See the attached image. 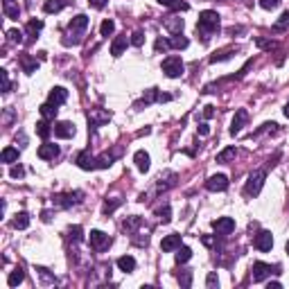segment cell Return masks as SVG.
I'll use <instances>...</instances> for the list:
<instances>
[{
	"label": "cell",
	"instance_id": "cell-29",
	"mask_svg": "<svg viewBox=\"0 0 289 289\" xmlns=\"http://www.w3.org/2000/svg\"><path fill=\"white\" fill-rule=\"evenodd\" d=\"M23 280H25V271L21 269V267H18L16 271L9 273V278H7V285H9V287H18V285L23 283Z\"/></svg>",
	"mask_w": 289,
	"mask_h": 289
},
{
	"label": "cell",
	"instance_id": "cell-17",
	"mask_svg": "<svg viewBox=\"0 0 289 289\" xmlns=\"http://www.w3.org/2000/svg\"><path fill=\"white\" fill-rule=\"evenodd\" d=\"M57 156H59V145H50V142H45V145H41V147H39V158L54 160Z\"/></svg>",
	"mask_w": 289,
	"mask_h": 289
},
{
	"label": "cell",
	"instance_id": "cell-12",
	"mask_svg": "<svg viewBox=\"0 0 289 289\" xmlns=\"http://www.w3.org/2000/svg\"><path fill=\"white\" fill-rule=\"evenodd\" d=\"M75 163L82 167V170H97V156H93L90 152H79Z\"/></svg>",
	"mask_w": 289,
	"mask_h": 289
},
{
	"label": "cell",
	"instance_id": "cell-5",
	"mask_svg": "<svg viewBox=\"0 0 289 289\" xmlns=\"http://www.w3.org/2000/svg\"><path fill=\"white\" fill-rule=\"evenodd\" d=\"M90 248L93 251H97V253H102V251H107L109 246H111V237L107 235V233H102V230H90Z\"/></svg>",
	"mask_w": 289,
	"mask_h": 289
},
{
	"label": "cell",
	"instance_id": "cell-36",
	"mask_svg": "<svg viewBox=\"0 0 289 289\" xmlns=\"http://www.w3.org/2000/svg\"><path fill=\"white\" fill-rule=\"evenodd\" d=\"M237 156V149L235 147H226L222 154H217V163H228V160H233Z\"/></svg>",
	"mask_w": 289,
	"mask_h": 289
},
{
	"label": "cell",
	"instance_id": "cell-31",
	"mask_svg": "<svg viewBox=\"0 0 289 289\" xmlns=\"http://www.w3.org/2000/svg\"><path fill=\"white\" fill-rule=\"evenodd\" d=\"M39 111H41V115L45 120H54V118H57V111H59V109L54 107V104H50V102H45V104H43Z\"/></svg>",
	"mask_w": 289,
	"mask_h": 289
},
{
	"label": "cell",
	"instance_id": "cell-26",
	"mask_svg": "<svg viewBox=\"0 0 289 289\" xmlns=\"http://www.w3.org/2000/svg\"><path fill=\"white\" fill-rule=\"evenodd\" d=\"M174 183H177V174H174V172H167V181L163 183V177L158 178V185H156V192H165L167 188H172V185H174Z\"/></svg>",
	"mask_w": 289,
	"mask_h": 289
},
{
	"label": "cell",
	"instance_id": "cell-33",
	"mask_svg": "<svg viewBox=\"0 0 289 289\" xmlns=\"http://www.w3.org/2000/svg\"><path fill=\"white\" fill-rule=\"evenodd\" d=\"M190 258H192V248L190 246H178L177 248V262L178 265H185Z\"/></svg>",
	"mask_w": 289,
	"mask_h": 289
},
{
	"label": "cell",
	"instance_id": "cell-59",
	"mask_svg": "<svg viewBox=\"0 0 289 289\" xmlns=\"http://www.w3.org/2000/svg\"><path fill=\"white\" fill-rule=\"evenodd\" d=\"M269 289H280V283H269Z\"/></svg>",
	"mask_w": 289,
	"mask_h": 289
},
{
	"label": "cell",
	"instance_id": "cell-49",
	"mask_svg": "<svg viewBox=\"0 0 289 289\" xmlns=\"http://www.w3.org/2000/svg\"><path fill=\"white\" fill-rule=\"evenodd\" d=\"M36 271H39V276H41L45 283H57V278L50 276V273H47V269H43V267H36Z\"/></svg>",
	"mask_w": 289,
	"mask_h": 289
},
{
	"label": "cell",
	"instance_id": "cell-10",
	"mask_svg": "<svg viewBox=\"0 0 289 289\" xmlns=\"http://www.w3.org/2000/svg\"><path fill=\"white\" fill-rule=\"evenodd\" d=\"M246 122H248L246 109H237V111H235V118H233V124H230V136H237V133H240V131L246 127Z\"/></svg>",
	"mask_w": 289,
	"mask_h": 289
},
{
	"label": "cell",
	"instance_id": "cell-46",
	"mask_svg": "<svg viewBox=\"0 0 289 289\" xmlns=\"http://www.w3.org/2000/svg\"><path fill=\"white\" fill-rule=\"evenodd\" d=\"M206 287H208V289H217V287H219V278H217V273H208V278H206Z\"/></svg>",
	"mask_w": 289,
	"mask_h": 289
},
{
	"label": "cell",
	"instance_id": "cell-30",
	"mask_svg": "<svg viewBox=\"0 0 289 289\" xmlns=\"http://www.w3.org/2000/svg\"><path fill=\"white\" fill-rule=\"evenodd\" d=\"M0 160L2 163H16L18 160V149L16 147H5L2 154H0Z\"/></svg>",
	"mask_w": 289,
	"mask_h": 289
},
{
	"label": "cell",
	"instance_id": "cell-44",
	"mask_svg": "<svg viewBox=\"0 0 289 289\" xmlns=\"http://www.w3.org/2000/svg\"><path fill=\"white\" fill-rule=\"evenodd\" d=\"M7 39H9L12 43H18V45H21V43H23V32L21 30H9L7 32Z\"/></svg>",
	"mask_w": 289,
	"mask_h": 289
},
{
	"label": "cell",
	"instance_id": "cell-53",
	"mask_svg": "<svg viewBox=\"0 0 289 289\" xmlns=\"http://www.w3.org/2000/svg\"><path fill=\"white\" fill-rule=\"evenodd\" d=\"M178 280H181V285H183V287H190V283H192V273H190V271H185L181 278H178Z\"/></svg>",
	"mask_w": 289,
	"mask_h": 289
},
{
	"label": "cell",
	"instance_id": "cell-23",
	"mask_svg": "<svg viewBox=\"0 0 289 289\" xmlns=\"http://www.w3.org/2000/svg\"><path fill=\"white\" fill-rule=\"evenodd\" d=\"M133 160H136V167H138L140 172H147V170H149V160H152V158H149V154H147V152H142V149H140V152H136Z\"/></svg>",
	"mask_w": 289,
	"mask_h": 289
},
{
	"label": "cell",
	"instance_id": "cell-4",
	"mask_svg": "<svg viewBox=\"0 0 289 289\" xmlns=\"http://www.w3.org/2000/svg\"><path fill=\"white\" fill-rule=\"evenodd\" d=\"M84 201V192L82 190H75V192H61V195H54L52 197V203L57 208H72L77 203Z\"/></svg>",
	"mask_w": 289,
	"mask_h": 289
},
{
	"label": "cell",
	"instance_id": "cell-24",
	"mask_svg": "<svg viewBox=\"0 0 289 289\" xmlns=\"http://www.w3.org/2000/svg\"><path fill=\"white\" fill-rule=\"evenodd\" d=\"M118 267H120V271L131 273L136 269V260L131 258V255H122V258H118Z\"/></svg>",
	"mask_w": 289,
	"mask_h": 289
},
{
	"label": "cell",
	"instance_id": "cell-47",
	"mask_svg": "<svg viewBox=\"0 0 289 289\" xmlns=\"http://www.w3.org/2000/svg\"><path fill=\"white\" fill-rule=\"evenodd\" d=\"M0 79H2V93H9V89H12V82H9V75H7V70H0Z\"/></svg>",
	"mask_w": 289,
	"mask_h": 289
},
{
	"label": "cell",
	"instance_id": "cell-21",
	"mask_svg": "<svg viewBox=\"0 0 289 289\" xmlns=\"http://www.w3.org/2000/svg\"><path fill=\"white\" fill-rule=\"evenodd\" d=\"M127 43H131L129 39H127V34L118 36V39H115V41L111 43V54H113V57H120V54L124 52V47H127Z\"/></svg>",
	"mask_w": 289,
	"mask_h": 289
},
{
	"label": "cell",
	"instance_id": "cell-13",
	"mask_svg": "<svg viewBox=\"0 0 289 289\" xmlns=\"http://www.w3.org/2000/svg\"><path fill=\"white\" fill-rule=\"evenodd\" d=\"M206 188L210 190V192H224V190L228 188V177H224V174H215V177H210L206 181Z\"/></svg>",
	"mask_w": 289,
	"mask_h": 289
},
{
	"label": "cell",
	"instance_id": "cell-20",
	"mask_svg": "<svg viewBox=\"0 0 289 289\" xmlns=\"http://www.w3.org/2000/svg\"><path fill=\"white\" fill-rule=\"evenodd\" d=\"M18 59H21V66H23V72H27V75H32V72L39 70V61L32 59L30 54H21Z\"/></svg>",
	"mask_w": 289,
	"mask_h": 289
},
{
	"label": "cell",
	"instance_id": "cell-50",
	"mask_svg": "<svg viewBox=\"0 0 289 289\" xmlns=\"http://www.w3.org/2000/svg\"><path fill=\"white\" fill-rule=\"evenodd\" d=\"M255 43H258L260 47H265V50H276V43H273V41H267V39H260V36L255 39Z\"/></svg>",
	"mask_w": 289,
	"mask_h": 289
},
{
	"label": "cell",
	"instance_id": "cell-27",
	"mask_svg": "<svg viewBox=\"0 0 289 289\" xmlns=\"http://www.w3.org/2000/svg\"><path fill=\"white\" fill-rule=\"evenodd\" d=\"M142 222H140V217H136V215H133V217H127L122 222V228L127 230V233H131V235H136V228L138 226H140Z\"/></svg>",
	"mask_w": 289,
	"mask_h": 289
},
{
	"label": "cell",
	"instance_id": "cell-38",
	"mask_svg": "<svg viewBox=\"0 0 289 289\" xmlns=\"http://www.w3.org/2000/svg\"><path fill=\"white\" fill-rule=\"evenodd\" d=\"M289 27V12H283V16L276 21V25H273V32H285Z\"/></svg>",
	"mask_w": 289,
	"mask_h": 289
},
{
	"label": "cell",
	"instance_id": "cell-6",
	"mask_svg": "<svg viewBox=\"0 0 289 289\" xmlns=\"http://www.w3.org/2000/svg\"><path fill=\"white\" fill-rule=\"evenodd\" d=\"M276 271H278V267H271V265H267V262H255L251 267V278H253V283H262L265 278H269Z\"/></svg>",
	"mask_w": 289,
	"mask_h": 289
},
{
	"label": "cell",
	"instance_id": "cell-14",
	"mask_svg": "<svg viewBox=\"0 0 289 289\" xmlns=\"http://www.w3.org/2000/svg\"><path fill=\"white\" fill-rule=\"evenodd\" d=\"M213 228L217 230L219 235H228V233H233V230H235V219H230V217H217L213 222Z\"/></svg>",
	"mask_w": 289,
	"mask_h": 289
},
{
	"label": "cell",
	"instance_id": "cell-60",
	"mask_svg": "<svg viewBox=\"0 0 289 289\" xmlns=\"http://www.w3.org/2000/svg\"><path fill=\"white\" fill-rule=\"evenodd\" d=\"M285 115L289 118V102H287V107H285Z\"/></svg>",
	"mask_w": 289,
	"mask_h": 289
},
{
	"label": "cell",
	"instance_id": "cell-61",
	"mask_svg": "<svg viewBox=\"0 0 289 289\" xmlns=\"http://www.w3.org/2000/svg\"><path fill=\"white\" fill-rule=\"evenodd\" d=\"M287 253H289V242H287Z\"/></svg>",
	"mask_w": 289,
	"mask_h": 289
},
{
	"label": "cell",
	"instance_id": "cell-11",
	"mask_svg": "<svg viewBox=\"0 0 289 289\" xmlns=\"http://www.w3.org/2000/svg\"><path fill=\"white\" fill-rule=\"evenodd\" d=\"M253 246L258 248V251H271L273 235L269 233V230H260L258 235H255V240H253Z\"/></svg>",
	"mask_w": 289,
	"mask_h": 289
},
{
	"label": "cell",
	"instance_id": "cell-7",
	"mask_svg": "<svg viewBox=\"0 0 289 289\" xmlns=\"http://www.w3.org/2000/svg\"><path fill=\"white\" fill-rule=\"evenodd\" d=\"M163 72H165L167 77H172V79L181 77L183 75V61H181V57H167V59L163 61Z\"/></svg>",
	"mask_w": 289,
	"mask_h": 289
},
{
	"label": "cell",
	"instance_id": "cell-55",
	"mask_svg": "<svg viewBox=\"0 0 289 289\" xmlns=\"http://www.w3.org/2000/svg\"><path fill=\"white\" fill-rule=\"evenodd\" d=\"M215 115V107H203V118H213Z\"/></svg>",
	"mask_w": 289,
	"mask_h": 289
},
{
	"label": "cell",
	"instance_id": "cell-28",
	"mask_svg": "<svg viewBox=\"0 0 289 289\" xmlns=\"http://www.w3.org/2000/svg\"><path fill=\"white\" fill-rule=\"evenodd\" d=\"M163 7H170V9H177V12H188L190 5L188 2H181V0H158Z\"/></svg>",
	"mask_w": 289,
	"mask_h": 289
},
{
	"label": "cell",
	"instance_id": "cell-22",
	"mask_svg": "<svg viewBox=\"0 0 289 289\" xmlns=\"http://www.w3.org/2000/svg\"><path fill=\"white\" fill-rule=\"evenodd\" d=\"M12 226L16 230H25L27 226H30V215L27 213H16L14 215V219H12Z\"/></svg>",
	"mask_w": 289,
	"mask_h": 289
},
{
	"label": "cell",
	"instance_id": "cell-57",
	"mask_svg": "<svg viewBox=\"0 0 289 289\" xmlns=\"http://www.w3.org/2000/svg\"><path fill=\"white\" fill-rule=\"evenodd\" d=\"M12 118H14L12 109H7V111H5V124H9V122H12Z\"/></svg>",
	"mask_w": 289,
	"mask_h": 289
},
{
	"label": "cell",
	"instance_id": "cell-52",
	"mask_svg": "<svg viewBox=\"0 0 289 289\" xmlns=\"http://www.w3.org/2000/svg\"><path fill=\"white\" fill-rule=\"evenodd\" d=\"M23 174H25V170L21 165H16V167L9 170V177H12V178H23Z\"/></svg>",
	"mask_w": 289,
	"mask_h": 289
},
{
	"label": "cell",
	"instance_id": "cell-9",
	"mask_svg": "<svg viewBox=\"0 0 289 289\" xmlns=\"http://www.w3.org/2000/svg\"><path fill=\"white\" fill-rule=\"evenodd\" d=\"M172 100V95H165V93H158L156 89H149V90H145V95H142V100L140 102H136V109L138 107H147V104H152V102H170Z\"/></svg>",
	"mask_w": 289,
	"mask_h": 289
},
{
	"label": "cell",
	"instance_id": "cell-18",
	"mask_svg": "<svg viewBox=\"0 0 289 289\" xmlns=\"http://www.w3.org/2000/svg\"><path fill=\"white\" fill-rule=\"evenodd\" d=\"M178 246H181V235H178V233H172V235L163 237V242H160V248H163L165 253H170V251H177Z\"/></svg>",
	"mask_w": 289,
	"mask_h": 289
},
{
	"label": "cell",
	"instance_id": "cell-25",
	"mask_svg": "<svg viewBox=\"0 0 289 289\" xmlns=\"http://www.w3.org/2000/svg\"><path fill=\"white\" fill-rule=\"evenodd\" d=\"M64 7H66V0H45L43 12L45 14H57V12H61Z\"/></svg>",
	"mask_w": 289,
	"mask_h": 289
},
{
	"label": "cell",
	"instance_id": "cell-3",
	"mask_svg": "<svg viewBox=\"0 0 289 289\" xmlns=\"http://www.w3.org/2000/svg\"><path fill=\"white\" fill-rule=\"evenodd\" d=\"M265 178H267V172L265 170H255L248 174V181L244 185V195L246 197H258L262 185H265Z\"/></svg>",
	"mask_w": 289,
	"mask_h": 289
},
{
	"label": "cell",
	"instance_id": "cell-56",
	"mask_svg": "<svg viewBox=\"0 0 289 289\" xmlns=\"http://www.w3.org/2000/svg\"><path fill=\"white\" fill-rule=\"evenodd\" d=\"M210 133V127L208 124H199V136H208Z\"/></svg>",
	"mask_w": 289,
	"mask_h": 289
},
{
	"label": "cell",
	"instance_id": "cell-45",
	"mask_svg": "<svg viewBox=\"0 0 289 289\" xmlns=\"http://www.w3.org/2000/svg\"><path fill=\"white\" fill-rule=\"evenodd\" d=\"M131 45H136V47H140L142 43H145V34H142V32H133V34H131Z\"/></svg>",
	"mask_w": 289,
	"mask_h": 289
},
{
	"label": "cell",
	"instance_id": "cell-43",
	"mask_svg": "<svg viewBox=\"0 0 289 289\" xmlns=\"http://www.w3.org/2000/svg\"><path fill=\"white\" fill-rule=\"evenodd\" d=\"M120 203H122V199H109L107 203H104V208H102V213H104V215H111L113 210L120 206Z\"/></svg>",
	"mask_w": 289,
	"mask_h": 289
},
{
	"label": "cell",
	"instance_id": "cell-8",
	"mask_svg": "<svg viewBox=\"0 0 289 289\" xmlns=\"http://www.w3.org/2000/svg\"><path fill=\"white\" fill-rule=\"evenodd\" d=\"M109 120H111V115H109L107 111H102V109H90L89 111V131H95L97 127L107 124Z\"/></svg>",
	"mask_w": 289,
	"mask_h": 289
},
{
	"label": "cell",
	"instance_id": "cell-58",
	"mask_svg": "<svg viewBox=\"0 0 289 289\" xmlns=\"http://www.w3.org/2000/svg\"><path fill=\"white\" fill-rule=\"evenodd\" d=\"M240 32H244V27H228V34H240Z\"/></svg>",
	"mask_w": 289,
	"mask_h": 289
},
{
	"label": "cell",
	"instance_id": "cell-32",
	"mask_svg": "<svg viewBox=\"0 0 289 289\" xmlns=\"http://www.w3.org/2000/svg\"><path fill=\"white\" fill-rule=\"evenodd\" d=\"M2 12H5V16H7V18H14V21H16L18 14H21V9H18V7L14 5L12 0H5V5H2Z\"/></svg>",
	"mask_w": 289,
	"mask_h": 289
},
{
	"label": "cell",
	"instance_id": "cell-51",
	"mask_svg": "<svg viewBox=\"0 0 289 289\" xmlns=\"http://www.w3.org/2000/svg\"><path fill=\"white\" fill-rule=\"evenodd\" d=\"M280 5V0H260V7L262 9H273V7Z\"/></svg>",
	"mask_w": 289,
	"mask_h": 289
},
{
	"label": "cell",
	"instance_id": "cell-15",
	"mask_svg": "<svg viewBox=\"0 0 289 289\" xmlns=\"http://www.w3.org/2000/svg\"><path fill=\"white\" fill-rule=\"evenodd\" d=\"M77 129L72 122H57L54 124V136L57 138H75Z\"/></svg>",
	"mask_w": 289,
	"mask_h": 289
},
{
	"label": "cell",
	"instance_id": "cell-41",
	"mask_svg": "<svg viewBox=\"0 0 289 289\" xmlns=\"http://www.w3.org/2000/svg\"><path fill=\"white\" fill-rule=\"evenodd\" d=\"M68 235H70V240L75 244H79L84 240V228H82V226H72V228L68 230Z\"/></svg>",
	"mask_w": 289,
	"mask_h": 289
},
{
	"label": "cell",
	"instance_id": "cell-1",
	"mask_svg": "<svg viewBox=\"0 0 289 289\" xmlns=\"http://www.w3.org/2000/svg\"><path fill=\"white\" fill-rule=\"evenodd\" d=\"M197 32L201 34L203 41H208L210 34L219 32V14L217 12H210V9L201 12L199 14V21H197Z\"/></svg>",
	"mask_w": 289,
	"mask_h": 289
},
{
	"label": "cell",
	"instance_id": "cell-35",
	"mask_svg": "<svg viewBox=\"0 0 289 289\" xmlns=\"http://www.w3.org/2000/svg\"><path fill=\"white\" fill-rule=\"evenodd\" d=\"M41 30H43V21H30V23H27V27H25V32H27V36H30V39H34V36L39 34Z\"/></svg>",
	"mask_w": 289,
	"mask_h": 289
},
{
	"label": "cell",
	"instance_id": "cell-48",
	"mask_svg": "<svg viewBox=\"0 0 289 289\" xmlns=\"http://www.w3.org/2000/svg\"><path fill=\"white\" fill-rule=\"evenodd\" d=\"M154 47H156V52H160V50H163V52H167V50H170V39H158Z\"/></svg>",
	"mask_w": 289,
	"mask_h": 289
},
{
	"label": "cell",
	"instance_id": "cell-39",
	"mask_svg": "<svg viewBox=\"0 0 289 289\" xmlns=\"http://www.w3.org/2000/svg\"><path fill=\"white\" fill-rule=\"evenodd\" d=\"M113 32H115V23H113L111 18H107V21L100 25V34L102 36H111Z\"/></svg>",
	"mask_w": 289,
	"mask_h": 289
},
{
	"label": "cell",
	"instance_id": "cell-37",
	"mask_svg": "<svg viewBox=\"0 0 289 289\" xmlns=\"http://www.w3.org/2000/svg\"><path fill=\"white\" fill-rule=\"evenodd\" d=\"M188 39L185 36H181V34H174L170 39V47H174V50H183V47H188Z\"/></svg>",
	"mask_w": 289,
	"mask_h": 289
},
{
	"label": "cell",
	"instance_id": "cell-54",
	"mask_svg": "<svg viewBox=\"0 0 289 289\" xmlns=\"http://www.w3.org/2000/svg\"><path fill=\"white\" fill-rule=\"evenodd\" d=\"M89 5H93L95 9H104V7H107V0H89Z\"/></svg>",
	"mask_w": 289,
	"mask_h": 289
},
{
	"label": "cell",
	"instance_id": "cell-34",
	"mask_svg": "<svg viewBox=\"0 0 289 289\" xmlns=\"http://www.w3.org/2000/svg\"><path fill=\"white\" fill-rule=\"evenodd\" d=\"M52 131H54V129H52V127H50V122H47L45 118H43L41 122L36 124V133H39V136H41L43 140H45V138L50 136V133H52Z\"/></svg>",
	"mask_w": 289,
	"mask_h": 289
},
{
	"label": "cell",
	"instance_id": "cell-42",
	"mask_svg": "<svg viewBox=\"0 0 289 289\" xmlns=\"http://www.w3.org/2000/svg\"><path fill=\"white\" fill-rule=\"evenodd\" d=\"M233 54H235V50H222V52H217V54H213V57H210V64H217V61L230 59Z\"/></svg>",
	"mask_w": 289,
	"mask_h": 289
},
{
	"label": "cell",
	"instance_id": "cell-40",
	"mask_svg": "<svg viewBox=\"0 0 289 289\" xmlns=\"http://www.w3.org/2000/svg\"><path fill=\"white\" fill-rule=\"evenodd\" d=\"M156 215H158V219L163 222V224H170V222H172V208L167 206V203L163 208H158V213H156Z\"/></svg>",
	"mask_w": 289,
	"mask_h": 289
},
{
	"label": "cell",
	"instance_id": "cell-2",
	"mask_svg": "<svg viewBox=\"0 0 289 289\" xmlns=\"http://www.w3.org/2000/svg\"><path fill=\"white\" fill-rule=\"evenodd\" d=\"M86 27H89V16H84V14L75 16L70 21V25H68V32H66L64 43L66 45H77V43L82 41V34H84Z\"/></svg>",
	"mask_w": 289,
	"mask_h": 289
},
{
	"label": "cell",
	"instance_id": "cell-16",
	"mask_svg": "<svg viewBox=\"0 0 289 289\" xmlns=\"http://www.w3.org/2000/svg\"><path fill=\"white\" fill-rule=\"evenodd\" d=\"M66 100H68V90H66L64 86H57V89H52L50 95H47V102L54 104V107H61Z\"/></svg>",
	"mask_w": 289,
	"mask_h": 289
},
{
	"label": "cell",
	"instance_id": "cell-19",
	"mask_svg": "<svg viewBox=\"0 0 289 289\" xmlns=\"http://www.w3.org/2000/svg\"><path fill=\"white\" fill-rule=\"evenodd\" d=\"M163 25H165V30L170 34H181L183 32V18H178V16H167L163 21Z\"/></svg>",
	"mask_w": 289,
	"mask_h": 289
}]
</instances>
